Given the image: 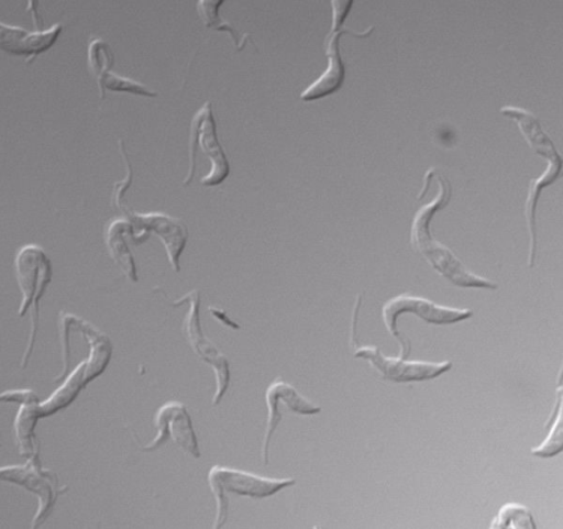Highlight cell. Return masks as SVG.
Masks as SVG:
<instances>
[{
  "instance_id": "6da1fadb",
  "label": "cell",
  "mask_w": 563,
  "mask_h": 529,
  "mask_svg": "<svg viewBox=\"0 0 563 529\" xmlns=\"http://www.w3.org/2000/svg\"><path fill=\"white\" fill-rule=\"evenodd\" d=\"M439 192L435 198L421 207L415 214L411 225L412 246L430 263V265L453 285L465 288L496 289L497 283L470 272L452 251L434 240L430 233V220L434 213L444 208L451 198L450 183L438 176Z\"/></svg>"
},
{
  "instance_id": "7a4b0ae2",
  "label": "cell",
  "mask_w": 563,
  "mask_h": 529,
  "mask_svg": "<svg viewBox=\"0 0 563 529\" xmlns=\"http://www.w3.org/2000/svg\"><path fill=\"white\" fill-rule=\"evenodd\" d=\"M15 277L22 293V301L18 310L23 317L31 310V331L24 350L21 368H24L32 355L40 322V301L53 278L52 261L47 253L37 244L20 247L14 258Z\"/></svg>"
},
{
  "instance_id": "3957f363",
  "label": "cell",
  "mask_w": 563,
  "mask_h": 529,
  "mask_svg": "<svg viewBox=\"0 0 563 529\" xmlns=\"http://www.w3.org/2000/svg\"><path fill=\"white\" fill-rule=\"evenodd\" d=\"M295 483L294 478H268L228 466H212L208 473V484L217 506L212 527L219 529L224 525L228 518L229 494L261 499L273 496Z\"/></svg>"
},
{
  "instance_id": "277c9868",
  "label": "cell",
  "mask_w": 563,
  "mask_h": 529,
  "mask_svg": "<svg viewBox=\"0 0 563 529\" xmlns=\"http://www.w3.org/2000/svg\"><path fill=\"white\" fill-rule=\"evenodd\" d=\"M353 1H331L332 24L324 38V51L328 58L325 70L311 82L301 93L300 99L312 101L338 91L344 81L345 68L340 55L339 40L344 33L356 37H367L374 30V26L358 33L343 26V23L350 13Z\"/></svg>"
},
{
  "instance_id": "5b68a950",
  "label": "cell",
  "mask_w": 563,
  "mask_h": 529,
  "mask_svg": "<svg viewBox=\"0 0 563 529\" xmlns=\"http://www.w3.org/2000/svg\"><path fill=\"white\" fill-rule=\"evenodd\" d=\"M200 146L211 162L210 172L201 178L203 186H218L225 180L230 165L225 153L218 141L217 124L212 114L210 101H206L194 114L189 131V170L183 181L186 186L191 183L196 167V150Z\"/></svg>"
},
{
  "instance_id": "8992f818",
  "label": "cell",
  "mask_w": 563,
  "mask_h": 529,
  "mask_svg": "<svg viewBox=\"0 0 563 529\" xmlns=\"http://www.w3.org/2000/svg\"><path fill=\"white\" fill-rule=\"evenodd\" d=\"M402 313H413L427 323L452 324L473 316L471 309H460L438 305L429 299L401 294L384 304L382 309L383 321L387 331L400 343V357L407 359L410 351L409 342L397 330L398 317Z\"/></svg>"
},
{
  "instance_id": "52a82bcc",
  "label": "cell",
  "mask_w": 563,
  "mask_h": 529,
  "mask_svg": "<svg viewBox=\"0 0 563 529\" xmlns=\"http://www.w3.org/2000/svg\"><path fill=\"white\" fill-rule=\"evenodd\" d=\"M189 302L190 308L183 322V333L196 355L205 363H208L216 375V393L212 405L217 406L225 395L230 384V367L228 359L209 341L203 334L200 324V296L197 290H191L184 297L173 302L178 307Z\"/></svg>"
},
{
  "instance_id": "ba28073f",
  "label": "cell",
  "mask_w": 563,
  "mask_h": 529,
  "mask_svg": "<svg viewBox=\"0 0 563 529\" xmlns=\"http://www.w3.org/2000/svg\"><path fill=\"white\" fill-rule=\"evenodd\" d=\"M351 344L355 346L354 357L367 360L384 379L395 383L432 379L452 367L450 361H407L400 356H386L375 345H358L356 332L351 333Z\"/></svg>"
},
{
  "instance_id": "9c48e42d",
  "label": "cell",
  "mask_w": 563,
  "mask_h": 529,
  "mask_svg": "<svg viewBox=\"0 0 563 529\" xmlns=\"http://www.w3.org/2000/svg\"><path fill=\"white\" fill-rule=\"evenodd\" d=\"M0 480L18 484L37 495L38 507L32 520V528H36L45 521L57 496L63 492L57 486L56 477L48 471L42 470L37 453H33L32 458L23 465L1 467Z\"/></svg>"
},
{
  "instance_id": "30bf717a",
  "label": "cell",
  "mask_w": 563,
  "mask_h": 529,
  "mask_svg": "<svg viewBox=\"0 0 563 529\" xmlns=\"http://www.w3.org/2000/svg\"><path fill=\"white\" fill-rule=\"evenodd\" d=\"M154 425L156 437L142 448L143 451H154L172 440L192 458H200L191 418L183 403L170 400L162 405L155 414Z\"/></svg>"
},
{
  "instance_id": "8fae6325",
  "label": "cell",
  "mask_w": 563,
  "mask_h": 529,
  "mask_svg": "<svg viewBox=\"0 0 563 529\" xmlns=\"http://www.w3.org/2000/svg\"><path fill=\"white\" fill-rule=\"evenodd\" d=\"M265 403L267 419L262 445V460L264 464H267L269 442L283 417L288 414L317 415L321 411V408L282 378H276L267 387Z\"/></svg>"
},
{
  "instance_id": "7c38bea8",
  "label": "cell",
  "mask_w": 563,
  "mask_h": 529,
  "mask_svg": "<svg viewBox=\"0 0 563 529\" xmlns=\"http://www.w3.org/2000/svg\"><path fill=\"white\" fill-rule=\"evenodd\" d=\"M60 32L59 23L45 31L31 32L0 22V49L12 55L29 56L27 62H31L38 54L51 48Z\"/></svg>"
},
{
  "instance_id": "4fadbf2b",
  "label": "cell",
  "mask_w": 563,
  "mask_h": 529,
  "mask_svg": "<svg viewBox=\"0 0 563 529\" xmlns=\"http://www.w3.org/2000/svg\"><path fill=\"white\" fill-rule=\"evenodd\" d=\"M0 401H14L21 405L14 422L15 434L20 453L32 455L35 453L33 430L40 418L36 394L31 389L7 390L0 394Z\"/></svg>"
},
{
  "instance_id": "5bb4252c",
  "label": "cell",
  "mask_w": 563,
  "mask_h": 529,
  "mask_svg": "<svg viewBox=\"0 0 563 529\" xmlns=\"http://www.w3.org/2000/svg\"><path fill=\"white\" fill-rule=\"evenodd\" d=\"M133 221L154 230L164 242L169 263L175 272L179 271V255L181 254L187 238V229L179 221L162 213L132 214Z\"/></svg>"
},
{
  "instance_id": "9a60e30c",
  "label": "cell",
  "mask_w": 563,
  "mask_h": 529,
  "mask_svg": "<svg viewBox=\"0 0 563 529\" xmlns=\"http://www.w3.org/2000/svg\"><path fill=\"white\" fill-rule=\"evenodd\" d=\"M500 112L505 117L517 121L528 144L536 153L544 156L547 159L559 155L553 143L541 130L539 121L531 112L511 106L501 108Z\"/></svg>"
},
{
  "instance_id": "2e32d148",
  "label": "cell",
  "mask_w": 563,
  "mask_h": 529,
  "mask_svg": "<svg viewBox=\"0 0 563 529\" xmlns=\"http://www.w3.org/2000/svg\"><path fill=\"white\" fill-rule=\"evenodd\" d=\"M548 167L544 173L537 179H532L529 186L528 197L526 201V219L530 234V249L528 265L532 266L536 253V222L534 210L541 190L548 185L552 184L561 173L562 158L560 155L548 159Z\"/></svg>"
},
{
  "instance_id": "e0dca14e",
  "label": "cell",
  "mask_w": 563,
  "mask_h": 529,
  "mask_svg": "<svg viewBox=\"0 0 563 529\" xmlns=\"http://www.w3.org/2000/svg\"><path fill=\"white\" fill-rule=\"evenodd\" d=\"M223 4L222 0L218 1H198L197 12L202 20L203 24L208 29L216 31H225L230 34L232 41L235 44L236 51H242L247 41L252 42L251 35L245 33L241 35L234 27L227 23L219 16V8Z\"/></svg>"
},
{
  "instance_id": "ac0fdd59",
  "label": "cell",
  "mask_w": 563,
  "mask_h": 529,
  "mask_svg": "<svg viewBox=\"0 0 563 529\" xmlns=\"http://www.w3.org/2000/svg\"><path fill=\"white\" fill-rule=\"evenodd\" d=\"M551 425L550 432L543 442L531 449V453L534 456L551 458L562 451V389L561 386L558 388V397L553 407V414L547 421Z\"/></svg>"
},
{
  "instance_id": "d6986e66",
  "label": "cell",
  "mask_w": 563,
  "mask_h": 529,
  "mask_svg": "<svg viewBox=\"0 0 563 529\" xmlns=\"http://www.w3.org/2000/svg\"><path fill=\"white\" fill-rule=\"evenodd\" d=\"M490 528L536 529L534 518L528 507L508 503L500 507L490 522Z\"/></svg>"
},
{
  "instance_id": "ffe728a7",
  "label": "cell",
  "mask_w": 563,
  "mask_h": 529,
  "mask_svg": "<svg viewBox=\"0 0 563 529\" xmlns=\"http://www.w3.org/2000/svg\"><path fill=\"white\" fill-rule=\"evenodd\" d=\"M97 82L100 89V97H104V90L111 91H123L130 92L137 96L144 97H155L157 93L151 91L144 85L134 81L133 79L119 76L117 74L111 73L110 70L104 71L99 77H97Z\"/></svg>"
},
{
  "instance_id": "44dd1931",
  "label": "cell",
  "mask_w": 563,
  "mask_h": 529,
  "mask_svg": "<svg viewBox=\"0 0 563 529\" xmlns=\"http://www.w3.org/2000/svg\"><path fill=\"white\" fill-rule=\"evenodd\" d=\"M88 64L96 78L113 64V55L109 45L101 38H93L88 46Z\"/></svg>"
},
{
  "instance_id": "7402d4cb",
  "label": "cell",
  "mask_w": 563,
  "mask_h": 529,
  "mask_svg": "<svg viewBox=\"0 0 563 529\" xmlns=\"http://www.w3.org/2000/svg\"><path fill=\"white\" fill-rule=\"evenodd\" d=\"M210 312L218 319L220 320L222 323H224L225 326L230 327V328H234V329H239V326L232 321L227 315L224 311H221V310H214L210 307Z\"/></svg>"
},
{
  "instance_id": "603a6c76",
  "label": "cell",
  "mask_w": 563,
  "mask_h": 529,
  "mask_svg": "<svg viewBox=\"0 0 563 529\" xmlns=\"http://www.w3.org/2000/svg\"><path fill=\"white\" fill-rule=\"evenodd\" d=\"M434 173H435L434 168H431V169H429L426 173L424 185H423V188H422V190L420 191V194L418 196V199H421V198L424 197V194L427 192L428 187H429L430 178L434 175Z\"/></svg>"
}]
</instances>
